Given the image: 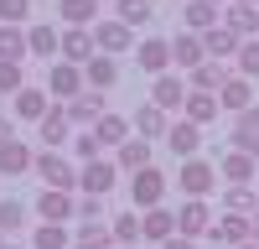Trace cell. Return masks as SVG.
Masks as SVG:
<instances>
[{"mask_svg":"<svg viewBox=\"0 0 259 249\" xmlns=\"http://www.w3.org/2000/svg\"><path fill=\"white\" fill-rule=\"evenodd\" d=\"M218 104H223V114H244V109H254V78H244V73H228V83L218 89Z\"/></svg>","mask_w":259,"mask_h":249,"instance_id":"9a60e30c","label":"cell"},{"mask_svg":"<svg viewBox=\"0 0 259 249\" xmlns=\"http://www.w3.org/2000/svg\"><path fill=\"white\" fill-rule=\"evenodd\" d=\"M161 197H166V172L161 166H140V172H130V202L140 208H161Z\"/></svg>","mask_w":259,"mask_h":249,"instance_id":"277c9868","label":"cell"},{"mask_svg":"<svg viewBox=\"0 0 259 249\" xmlns=\"http://www.w3.org/2000/svg\"><path fill=\"white\" fill-rule=\"evenodd\" d=\"M26 172H36V151L26 140H6L0 145V177H26Z\"/></svg>","mask_w":259,"mask_h":249,"instance_id":"44dd1931","label":"cell"},{"mask_svg":"<svg viewBox=\"0 0 259 249\" xmlns=\"http://www.w3.org/2000/svg\"><path fill=\"white\" fill-rule=\"evenodd\" d=\"M202 62H207V47H202V36L182 26L177 36H171V68H182V73H192V68H202Z\"/></svg>","mask_w":259,"mask_h":249,"instance_id":"4fadbf2b","label":"cell"},{"mask_svg":"<svg viewBox=\"0 0 259 249\" xmlns=\"http://www.w3.org/2000/svg\"><path fill=\"white\" fill-rule=\"evenodd\" d=\"M0 249H6V234H0Z\"/></svg>","mask_w":259,"mask_h":249,"instance_id":"db71d44e","label":"cell"},{"mask_svg":"<svg viewBox=\"0 0 259 249\" xmlns=\"http://www.w3.org/2000/svg\"><path fill=\"white\" fill-rule=\"evenodd\" d=\"M16 104V124H41V114L52 109V94H47V83H26L21 94H11Z\"/></svg>","mask_w":259,"mask_h":249,"instance_id":"52a82bcc","label":"cell"},{"mask_svg":"<svg viewBox=\"0 0 259 249\" xmlns=\"http://www.w3.org/2000/svg\"><path fill=\"white\" fill-rule=\"evenodd\" d=\"M62 109H68V119H73V124H89V130H94L99 114H104V94H99V89H83L78 99L62 104Z\"/></svg>","mask_w":259,"mask_h":249,"instance_id":"484cf974","label":"cell"},{"mask_svg":"<svg viewBox=\"0 0 259 249\" xmlns=\"http://www.w3.org/2000/svg\"><path fill=\"white\" fill-rule=\"evenodd\" d=\"M177 187H182V197H207L212 187H218V166L202 161V156H187L177 166Z\"/></svg>","mask_w":259,"mask_h":249,"instance_id":"6da1fadb","label":"cell"},{"mask_svg":"<svg viewBox=\"0 0 259 249\" xmlns=\"http://www.w3.org/2000/svg\"><path fill=\"white\" fill-rule=\"evenodd\" d=\"M187 83H192V89H202V94H218L223 89V83H228V62H202V68H192L187 73Z\"/></svg>","mask_w":259,"mask_h":249,"instance_id":"d6a6232c","label":"cell"},{"mask_svg":"<svg viewBox=\"0 0 259 249\" xmlns=\"http://www.w3.org/2000/svg\"><path fill=\"white\" fill-rule=\"evenodd\" d=\"M187 89H192V83L182 73H156V78H150V104H161L166 114L171 109H187Z\"/></svg>","mask_w":259,"mask_h":249,"instance_id":"30bf717a","label":"cell"},{"mask_svg":"<svg viewBox=\"0 0 259 249\" xmlns=\"http://www.w3.org/2000/svg\"><path fill=\"white\" fill-rule=\"evenodd\" d=\"M94 42H99V52L119 57V52H130V47H135V26H124L119 16H109V21H94Z\"/></svg>","mask_w":259,"mask_h":249,"instance_id":"8fae6325","label":"cell"},{"mask_svg":"<svg viewBox=\"0 0 259 249\" xmlns=\"http://www.w3.org/2000/svg\"><path fill=\"white\" fill-rule=\"evenodd\" d=\"M249 239L259 244V213H249Z\"/></svg>","mask_w":259,"mask_h":249,"instance_id":"c3c4849f","label":"cell"},{"mask_svg":"<svg viewBox=\"0 0 259 249\" xmlns=\"http://www.w3.org/2000/svg\"><path fill=\"white\" fill-rule=\"evenodd\" d=\"M239 6H259V0H239Z\"/></svg>","mask_w":259,"mask_h":249,"instance_id":"f5cc1de1","label":"cell"},{"mask_svg":"<svg viewBox=\"0 0 259 249\" xmlns=\"http://www.w3.org/2000/svg\"><path fill=\"white\" fill-rule=\"evenodd\" d=\"M78 187H83L89 197H109L114 187H119V161H114V156L83 161V172H78Z\"/></svg>","mask_w":259,"mask_h":249,"instance_id":"3957f363","label":"cell"},{"mask_svg":"<svg viewBox=\"0 0 259 249\" xmlns=\"http://www.w3.org/2000/svg\"><path fill=\"white\" fill-rule=\"evenodd\" d=\"M223 21V6H212V0H182V26L187 31H207V26H218Z\"/></svg>","mask_w":259,"mask_h":249,"instance_id":"603a6c76","label":"cell"},{"mask_svg":"<svg viewBox=\"0 0 259 249\" xmlns=\"http://www.w3.org/2000/svg\"><path fill=\"white\" fill-rule=\"evenodd\" d=\"M26 228V208L21 197H0V234H21Z\"/></svg>","mask_w":259,"mask_h":249,"instance_id":"60d3db41","label":"cell"},{"mask_svg":"<svg viewBox=\"0 0 259 249\" xmlns=\"http://www.w3.org/2000/svg\"><path fill=\"white\" fill-rule=\"evenodd\" d=\"M135 62H140V73H171V36H145L135 42Z\"/></svg>","mask_w":259,"mask_h":249,"instance_id":"5bb4252c","label":"cell"},{"mask_svg":"<svg viewBox=\"0 0 259 249\" xmlns=\"http://www.w3.org/2000/svg\"><path fill=\"white\" fill-rule=\"evenodd\" d=\"M239 249H259V244H254V239H249V244H239Z\"/></svg>","mask_w":259,"mask_h":249,"instance_id":"816d5d0a","label":"cell"},{"mask_svg":"<svg viewBox=\"0 0 259 249\" xmlns=\"http://www.w3.org/2000/svg\"><path fill=\"white\" fill-rule=\"evenodd\" d=\"M78 172H83V166L68 161L62 151H36V177H41V187H62V192H73V187H78Z\"/></svg>","mask_w":259,"mask_h":249,"instance_id":"7a4b0ae2","label":"cell"},{"mask_svg":"<svg viewBox=\"0 0 259 249\" xmlns=\"http://www.w3.org/2000/svg\"><path fill=\"white\" fill-rule=\"evenodd\" d=\"M99 57V42H94V26H62V62H73V68H83V62Z\"/></svg>","mask_w":259,"mask_h":249,"instance_id":"7c38bea8","label":"cell"},{"mask_svg":"<svg viewBox=\"0 0 259 249\" xmlns=\"http://www.w3.org/2000/svg\"><path fill=\"white\" fill-rule=\"evenodd\" d=\"M0 62H26V31L0 21Z\"/></svg>","mask_w":259,"mask_h":249,"instance_id":"d590c367","label":"cell"},{"mask_svg":"<svg viewBox=\"0 0 259 249\" xmlns=\"http://www.w3.org/2000/svg\"><path fill=\"white\" fill-rule=\"evenodd\" d=\"M73 239H78V244H99V249H109V244H114V234H109V223H104V218H78Z\"/></svg>","mask_w":259,"mask_h":249,"instance_id":"74e56055","label":"cell"},{"mask_svg":"<svg viewBox=\"0 0 259 249\" xmlns=\"http://www.w3.org/2000/svg\"><path fill=\"white\" fill-rule=\"evenodd\" d=\"M78 218H104V197H78Z\"/></svg>","mask_w":259,"mask_h":249,"instance_id":"f6af8a7d","label":"cell"},{"mask_svg":"<svg viewBox=\"0 0 259 249\" xmlns=\"http://www.w3.org/2000/svg\"><path fill=\"white\" fill-rule=\"evenodd\" d=\"M89 83H83V68H73V62H52V73H47V94H52V104H68V99H78Z\"/></svg>","mask_w":259,"mask_h":249,"instance_id":"ba28073f","label":"cell"},{"mask_svg":"<svg viewBox=\"0 0 259 249\" xmlns=\"http://www.w3.org/2000/svg\"><path fill=\"white\" fill-rule=\"evenodd\" d=\"M114 16L124 21V26H150V21H156V6H150V0H114Z\"/></svg>","mask_w":259,"mask_h":249,"instance_id":"8d00e7d4","label":"cell"},{"mask_svg":"<svg viewBox=\"0 0 259 249\" xmlns=\"http://www.w3.org/2000/svg\"><path fill=\"white\" fill-rule=\"evenodd\" d=\"M130 124H135V135H145V140H166V130H171L161 104H140V109L130 114Z\"/></svg>","mask_w":259,"mask_h":249,"instance_id":"d4e9b609","label":"cell"},{"mask_svg":"<svg viewBox=\"0 0 259 249\" xmlns=\"http://www.w3.org/2000/svg\"><path fill=\"white\" fill-rule=\"evenodd\" d=\"M114 161H119V172H140V166H150V140L145 135H130L114 151Z\"/></svg>","mask_w":259,"mask_h":249,"instance_id":"e575fe53","label":"cell"},{"mask_svg":"<svg viewBox=\"0 0 259 249\" xmlns=\"http://www.w3.org/2000/svg\"><path fill=\"white\" fill-rule=\"evenodd\" d=\"M244 42H249V36L228 31L223 21H218V26H207V31H202V47H207V57H212V62H233V57H239V47H244Z\"/></svg>","mask_w":259,"mask_h":249,"instance_id":"e0dca14e","label":"cell"},{"mask_svg":"<svg viewBox=\"0 0 259 249\" xmlns=\"http://www.w3.org/2000/svg\"><path fill=\"white\" fill-rule=\"evenodd\" d=\"M26 52H31V57H52V62H57V52H62V31L47 26V21H41V26H26Z\"/></svg>","mask_w":259,"mask_h":249,"instance_id":"83f0119b","label":"cell"},{"mask_svg":"<svg viewBox=\"0 0 259 249\" xmlns=\"http://www.w3.org/2000/svg\"><path fill=\"white\" fill-rule=\"evenodd\" d=\"M83 83H89V89H114V83H119V62L109 57V52H99L94 62H83Z\"/></svg>","mask_w":259,"mask_h":249,"instance_id":"f1b7e54d","label":"cell"},{"mask_svg":"<svg viewBox=\"0 0 259 249\" xmlns=\"http://www.w3.org/2000/svg\"><path fill=\"white\" fill-rule=\"evenodd\" d=\"M6 249H21V244H6Z\"/></svg>","mask_w":259,"mask_h":249,"instance_id":"11a10c76","label":"cell"},{"mask_svg":"<svg viewBox=\"0 0 259 249\" xmlns=\"http://www.w3.org/2000/svg\"><path fill=\"white\" fill-rule=\"evenodd\" d=\"M73 249H99V244H78V239H73Z\"/></svg>","mask_w":259,"mask_h":249,"instance_id":"681fc988","label":"cell"},{"mask_svg":"<svg viewBox=\"0 0 259 249\" xmlns=\"http://www.w3.org/2000/svg\"><path fill=\"white\" fill-rule=\"evenodd\" d=\"M68 151H73V161H78V166H83V161H99V156H109V151L99 145V135H94V130L73 135V140H68Z\"/></svg>","mask_w":259,"mask_h":249,"instance_id":"ab89813d","label":"cell"},{"mask_svg":"<svg viewBox=\"0 0 259 249\" xmlns=\"http://www.w3.org/2000/svg\"><path fill=\"white\" fill-rule=\"evenodd\" d=\"M177 234V208H145L140 213V239L145 244H166Z\"/></svg>","mask_w":259,"mask_h":249,"instance_id":"d6986e66","label":"cell"},{"mask_svg":"<svg viewBox=\"0 0 259 249\" xmlns=\"http://www.w3.org/2000/svg\"><path fill=\"white\" fill-rule=\"evenodd\" d=\"M233 68H239L244 78H254V83H259V36H249L244 47H239V57H233Z\"/></svg>","mask_w":259,"mask_h":249,"instance_id":"b9f144b4","label":"cell"},{"mask_svg":"<svg viewBox=\"0 0 259 249\" xmlns=\"http://www.w3.org/2000/svg\"><path fill=\"white\" fill-rule=\"evenodd\" d=\"M156 249H197V239H187V234H171L166 244H156Z\"/></svg>","mask_w":259,"mask_h":249,"instance_id":"bcb514c9","label":"cell"},{"mask_svg":"<svg viewBox=\"0 0 259 249\" xmlns=\"http://www.w3.org/2000/svg\"><path fill=\"white\" fill-rule=\"evenodd\" d=\"M109 249H135V244H109Z\"/></svg>","mask_w":259,"mask_h":249,"instance_id":"f907efd6","label":"cell"},{"mask_svg":"<svg viewBox=\"0 0 259 249\" xmlns=\"http://www.w3.org/2000/svg\"><path fill=\"white\" fill-rule=\"evenodd\" d=\"M166 145H171V156L177 161H187V156H202V124H192L187 114L166 130Z\"/></svg>","mask_w":259,"mask_h":249,"instance_id":"2e32d148","label":"cell"},{"mask_svg":"<svg viewBox=\"0 0 259 249\" xmlns=\"http://www.w3.org/2000/svg\"><path fill=\"white\" fill-rule=\"evenodd\" d=\"M99 6L104 0H57V16H62V26H94Z\"/></svg>","mask_w":259,"mask_h":249,"instance_id":"4dcf8cb0","label":"cell"},{"mask_svg":"<svg viewBox=\"0 0 259 249\" xmlns=\"http://www.w3.org/2000/svg\"><path fill=\"white\" fill-rule=\"evenodd\" d=\"M223 213H259V187L254 182H228V192H223Z\"/></svg>","mask_w":259,"mask_h":249,"instance_id":"f546056e","label":"cell"},{"mask_svg":"<svg viewBox=\"0 0 259 249\" xmlns=\"http://www.w3.org/2000/svg\"><path fill=\"white\" fill-rule=\"evenodd\" d=\"M16 140V114H0V145Z\"/></svg>","mask_w":259,"mask_h":249,"instance_id":"7dc6e473","label":"cell"},{"mask_svg":"<svg viewBox=\"0 0 259 249\" xmlns=\"http://www.w3.org/2000/svg\"><path fill=\"white\" fill-rule=\"evenodd\" d=\"M31 249H73V228L68 223H36L31 228Z\"/></svg>","mask_w":259,"mask_h":249,"instance_id":"836d02e7","label":"cell"},{"mask_svg":"<svg viewBox=\"0 0 259 249\" xmlns=\"http://www.w3.org/2000/svg\"><path fill=\"white\" fill-rule=\"evenodd\" d=\"M26 16H31V0H0V21H11V26H21Z\"/></svg>","mask_w":259,"mask_h":249,"instance_id":"ee69618b","label":"cell"},{"mask_svg":"<svg viewBox=\"0 0 259 249\" xmlns=\"http://www.w3.org/2000/svg\"><path fill=\"white\" fill-rule=\"evenodd\" d=\"M36 140H41V151H62V145L73 140V119H68V109H62V104H52V109L41 114Z\"/></svg>","mask_w":259,"mask_h":249,"instance_id":"9c48e42d","label":"cell"},{"mask_svg":"<svg viewBox=\"0 0 259 249\" xmlns=\"http://www.w3.org/2000/svg\"><path fill=\"white\" fill-rule=\"evenodd\" d=\"M192 124H218L223 119V104L218 94H202V89H187V109H182Z\"/></svg>","mask_w":259,"mask_h":249,"instance_id":"cb8c5ba5","label":"cell"},{"mask_svg":"<svg viewBox=\"0 0 259 249\" xmlns=\"http://www.w3.org/2000/svg\"><path fill=\"white\" fill-rule=\"evenodd\" d=\"M207 239L239 249V244H249V218H244V213H218V218H212V228H207Z\"/></svg>","mask_w":259,"mask_h":249,"instance_id":"ffe728a7","label":"cell"},{"mask_svg":"<svg viewBox=\"0 0 259 249\" xmlns=\"http://www.w3.org/2000/svg\"><path fill=\"white\" fill-rule=\"evenodd\" d=\"M212 208H207V197H182V208H177V234H187V239H207V228H212Z\"/></svg>","mask_w":259,"mask_h":249,"instance_id":"8992f818","label":"cell"},{"mask_svg":"<svg viewBox=\"0 0 259 249\" xmlns=\"http://www.w3.org/2000/svg\"><path fill=\"white\" fill-rule=\"evenodd\" d=\"M218 177H223V182H259V161H254L249 151H233V145H228Z\"/></svg>","mask_w":259,"mask_h":249,"instance_id":"4316f807","label":"cell"},{"mask_svg":"<svg viewBox=\"0 0 259 249\" xmlns=\"http://www.w3.org/2000/svg\"><path fill=\"white\" fill-rule=\"evenodd\" d=\"M223 26H228V31H239V36H259V6H239V0H228Z\"/></svg>","mask_w":259,"mask_h":249,"instance_id":"1f68e13d","label":"cell"},{"mask_svg":"<svg viewBox=\"0 0 259 249\" xmlns=\"http://www.w3.org/2000/svg\"><path fill=\"white\" fill-rule=\"evenodd\" d=\"M212 6H223V0H212Z\"/></svg>","mask_w":259,"mask_h":249,"instance_id":"9f6ffc18","label":"cell"},{"mask_svg":"<svg viewBox=\"0 0 259 249\" xmlns=\"http://www.w3.org/2000/svg\"><path fill=\"white\" fill-rule=\"evenodd\" d=\"M26 78H21V62H0V94H21Z\"/></svg>","mask_w":259,"mask_h":249,"instance_id":"7bdbcfd3","label":"cell"},{"mask_svg":"<svg viewBox=\"0 0 259 249\" xmlns=\"http://www.w3.org/2000/svg\"><path fill=\"white\" fill-rule=\"evenodd\" d=\"M109 234H114V244H135L140 249V213H114Z\"/></svg>","mask_w":259,"mask_h":249,"instance_id":"f35d334b","label":"cell"},{"mask_svg":"<svg viewBox=\"0 0 259 249\" xmlns=\"http://www.w3.org/2000/svg\"><path fill=\"white\" fill-rule=\"evenodd\" d=\"M228 145H233V151H249V156L259 161V104H254V109H244V114H233Z\"/></svg>","mask_w":259,"mask_h":249,"instance_id":"ac0fdd59","label":"cell"},{"mask_svg":"<svg viewBox=\"0 0 259 249\" xmlns=\"http://www.w3.org/2000/svg\"><path fill=\"white\" fill-rule=\"evenodd\" d=\"M31 208H36L41 223H73V218H78V197L62 192V187H41V197H36Z\"/></svg>","mask_w":259,"mask_h":249,"instance_id":"5b68a950","label":"cell"},{"mask_svg":"<svg viewBox=\"0 0 259 249\" xmlns=\"http://www.w3.org/2000/svg\"><path fill=\"white\" fill-rule=\"evenodd\" d=\"M94 135H99V145H104V151L114 156L119 145H124L130 135H135V124H130L124 114H109V109H104V114H99V124H94Z\"/></svg>","mask_w":259,"mask_h":249,"instance_id":"7402d4cb","label":"cell"},{"mask_svg":"<svg viewBox=\"0 0 259 249\" xmlns=\"http://www.w3.org/2000/svg\"><path fill=\"white\" fill-rule=\"evenodd\" d=\"M254 187H259V182H254Z\"/></svg>","mask_w":259,"mask_h":249,"instance_id":"6f0895ef","label":"cell"}]
</instances>
